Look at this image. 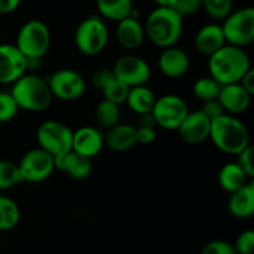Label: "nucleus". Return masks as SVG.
Returning a JSON list of instances; mask_svg holds the SVG:
<instances>
[{"label": "nucleus", "instance_id": "f257e3e1", "mask_svg": "<svg viewBox=\"0 0 254 254\" xmlns=\"http://www.w3.org/2000/svg\"><path fill=\"white\" fill-rule=\"evenodd\" d=\"M251 68V61L245 49L227 45L208 57V72L211 78L221 86L238 83Z\"/></svg>", "mask_w": 254, "mask_h": 254}, {"label": "nucleus", "instance_id": "f03ea898", "mask_svg": "<svg viewBox=\"0 0 254 254\" xmlns=\"http://www.w3.org/2000/svg\"><path fill=\"white\" fill-rule=\"evenodd\" d=\"M183 26L184 19L173 7L158 6L146 17L144 32L155 46L168 49L180 40Z\"/></svg>", "mask_w": 254, "mask_h": 254}, {"label": "nucleus", "instance_id": "7ed1b4c3", "mask_svg": "<svg viewBox=\"0 0 254 254\" xmlns=\"http://www.w3.org/2000/svg\"><path fill=\"white\" fill-rule=\"evenodd\" d=\"M210 139L218 150L230 155H237L251 145L246 124L227 113L211 122Z\"/></svg>", "mask_w": 254, "mask_h": 254}, {"label": "nucleus", "instance_id": "20e7f679", "mask_svg": "<svg viewBox=\"0 0 254 254\" xmlns=\"http://www.w3.org/2000/svg\"><path fill=\"white\" fill-rule=\"evenodd\" d=\"M10 94L19 109L36 113L46 111L54 98L46 78L27 73L12 83Z\"/></svg>", "mask_w": 254, "mask_h": 254}, {"label": "nucleus", "instance_id": "39448f33", "mask_svg": "<svg viewBox=\"0 0 254 254\" xmlns=\"http://www.w3.org/2000/svg\"><path fill=\"white\" fill-rule=\"evenodd\" d=\"M51 45V34L45 22L30 20L20 27L16 36V49L26 57L27 61L41 60Z\"/></svg>", "mask_w": 254, "mask_h": 254}, {"label": "nucleus", "instance_id": "423d86ee", "mask_svg": "<svg viewBox=\"0 0 254 254\" xmlns=\"http://www.w3.org/2000/svg\"><path fill=\"white\" fill-rule=\"evenodd\" d=\"M109 41V31L104 20L92 15L79 22L74 31V45L81 54L97 56L104 51Z\"/></svg>", "mask_w": 254, "mask_h": 254}, {"label": "nucleus", "instance_id": "0eeeda50", "mask_svg": "<svg viewBox=\"0 0 254 254\" xmlns=\"http://www.w3.org/2000/svg\"><path fill=\"white\" fill-rule=\"evenodd\" d=\"M73 130L59 121H46L37 128L36 139L39 148L56 159L62 158L72 150Z\"/></svg>", "mask_w": 254, "mask_h": 254}, {"label": "nucleus", "instance_id": "6e6552de", "mask_svg": "<svg viewBox=\"0 0 254 254\" xmlns=\"http://www.w3.org/2000/svg\"><path fill=\"white\" fill-rule=\"evenodd\" d=\"M226 44L245 49L254 41V9L242 7L232 11L221 25Z\"/></svg>", "mask_w": 254, "mask_h": 254}, {"label": "nucleus", "instance_id": "1a4fd4ad", "mask_svg": "<svg viewBox=\"0 0 254 254\" xmlns=\"http://www.w3.org/2000/svg\"><path fill=\"white\" fill-rule=\"evenodd\" d=\"M188 114V103L178 94H165L156 98L151 111L155 126L166 130H178Z\"/></svg>", "mask_w": 254, "mask_h": 254}, {"label": "nucleus", "instance_id": "9d476101", "mask_svg": "<svg viewBox=\"0 0 254 254\" xmlns=\"http://www.w3.org/2000/svg\"><path fill=\"white\" fill-rule=\"evenodd\" d=\"M17 169L21 181L37 184L47 180L56 168L55 159L42 149L36 148L24 154Z\"/></svg>", "mask_w": 254, "mask_h": 254}, {"label": "nucleus", "instance_id": "9b49d317", "mask_svg": "<svg viewBox=\"0 0 254 254\" xmlns=\"http://www.w3.org/2000/svg\"><path fill=\"white\" fill-rule=\"evenodd\" d=\"M46 81L52 97H56L60 101H76L86 92V81L82 74L71 68L59 69L54 72Z\"/></svg>", "mask_w": 254, "mask_h": 254}, {"label": "nucleus", "instance_id": "f8f14e48", "mask_svg": "<svg viewBox=\"0 0 254 254\" xmlns=\"http://www.w3.org/2000/svg\"><path fill=\"white\" fill-rule=\"evenodd\" d=\"M112 71L116 78L129 88L146 86L151 76L148 62L135 55H124L119 57Z\"/></svg>", "mask_w": 254, "mask_h": 254}, {"label": "nucleus", "instance_id": "ddd939ff", "mask_svg": "<svg viewBox=\"0 0 254 254\" xmlns=\"http://www.w3.org/2000/svg\"><path fill=\"white\" fill-rule=\"evenodd\" d=\"M27 71V60L15 45L0 44V84H10Z\"/></svg>", "mask_w": 254, "mask_h": 254}, {"label": "nucleus", "instance_id": "4468645a", "mask_svg": "<svg viewBox=\"0 0 254 254\" xmlns=\"http://www.w3.org/2000/svg\"><path fill=\"white\" fill-rule=\"evenodd\" d=\"M210 130L211 121L197 111L189 112L176 131L185 143L200 144L210 139Z\"/></svg>", "mask_w": 254, "mask_h": 254}, {"label": "nucleus", "instance_id": "2eb2a0df", "mask_svg": "<svg viewBox=\"0 0 254 254\" xmlns=\"http://www.w3.org/2000/svg\"><path fill=\"white\" fill-rule=\"evenodd\" d=\"M104 146V136L97 128L84 126L73 131L72 150L86 158L92 159L98 155Z\"/></svg>", "mask_w": 254, "mask_h": 254}, {"label": "nucleus", "instance_id": "dca6fc26", "mask_svg": "<svg viewBox=\"0 0 254 254\" xmlns=\"http://www.w3.org/2000/svg\"><path fill=\"white\" fill-rule=\"evenodd\" d=\"M158 67L164 76L180 78L190 68V59L184 50L173 46L164 49L158 60Z\"/></svg>", "mask_w": 254, "mask_h": 254}, {"label": "nucleus", "instance_id": "f3484780", "mask_svg": "<svg viewBox=\"0 0 254 254\" xmlns=\"http://www.w3.org/2000/svg\"><path fill=\"white\" fill-rule=\"evenodd\" d=\"M217 99L225 112L232 116V114H241L247 111L251 106L252 96L240 83H232L221 87Z\"/></svg>", "mask_w": 254, "mask_h": 254}, {"label": "nucleus", "instance_id": "a211bd4d", "mask_svg": "<svg viewBox=\"0 0 254 254\" xmlns=\"http://www.w3.org/2000/svg\"><path fill=\"white\" fill-rule=\"evenodd\" d=\"M226 45L225 36L221 25L207 24L203 25L195 35L193 46L198 54L208 56L217 52L221 47Z\"/></svg>", "mask_w": 254, "mask_h": 254}, {"label": "nucleus", "instance_id": "6ab92c4d", "mask_svg": "<svg viewBox=\"0 0 254 254\" xmlns=\"http://www.w3.org/2000/svg\"><path fill=\"white\" fill-rule=\"evenodd\" d=\"M145 39L144 26L133 15L118 21L117 26V40L119 45L127 51L138 50Z\"/></svg>", "mask_w": 254, "mask_h": 254}, {"label": "nucleus", "instance_id": "aec40b11", "mask_svg": "<svg viewBox=\"0 0 254 254\" xmlns=\"http://www.w3.org/2000/svg\"><path fill=\"white\" fill-rule=\"evenodd\" d=\"M107 148L116 153H123L133 149L138 144L136 141V127L131 124L118 123L113 128L108 129L104 138Z\"/></svg>", "mask_w": 254, "mask_h": 254}, {"label": "nucleus", "instance_id": "412c9836", "mask_svg": "<svg viewBox=\"0 0 254 254\" xmlns=\"http://www.w3.org/2000/svg\"><path fill=\"white\" fill-rule=\"evenodd\" d=\"M228 211L240 220L252 217L254 213V183L245 184L242 188L231 193L228 200Z\"/></svg>", "mask_w": 254, "mask_h": 254}, {"label": "nucleus", "instance_id": "4be33fe9", "mask_svg": "<svg viewBox=\"0 0 254 254\" xmlns=\"http://www.w3.org/2000/svg\"><path fill=\"white\" fill-rule=\"evenodd\" d=\"M55 168L64 171L74 180H84L92 173V161L89 158L71 150L64 156L55 160Z\"/></svg>", "mask_w": 254, "mask_h": 254}, {"label": "nucleus", "instance_id": "5701e85b", "mask_svg": "<svg viewBox=\"0 0 254 254\" xmlns=\"http://www.w3.org/2000/svg\"><path fill=\"white\" fill-rule=\"evenodd\" d=\"M156 98L158 97L149 87L139 86L129 89L126 103L128 104L131 112L139 116H144V114L151 113Z\"/></svg>", "mask_w": 254, "mask_h": 254}, {"label": "nucleus", "instance_id": "b1692460", "mask_svg": "<svg viewBox=\"0 0 254 254\" xmlns=\"http://www.w3.org/2000/svg\"><path fill=\"white\" fill-rule=\"evenodd\" d=\"M97 9L102 19L121 21L130 16L133 11L131 0H96Z\"/></svg>", "mask_w": 254, "mask_h": 254}, {"label": "nucleus", "instance_id": "393cba45", "mask_svg": "<svg viewBox=\"0 0 254 254\" xmlns=\"http://www.w3.org/2000/svg\"><path fill=\"white\" fill-rule=\"evenodd\" d=\"M247 175L236 164V161L225 164L218 173V184H220L221 189L230 193L235 192L245 184H247Z\"/></svg>", "mask_w": 254, "mask_h": 254}, {"label": "nucleus", "instance_id": "a878e982", "mask_svg": "<svg viewBox=\"0 0 254 254\" xmlns=\"http://www.w3.org/2000/svg\"><path fill=\"white\" fill-rule=\"evenodd\" d=\"M20 208L14 200L0 195V232L10 231L20 221Z\"/></svg>", "mask_w": 254, "mask_h": 254}, {"label": "nucleus", "instance_id": "bb28decb", "mask_svg": "<svg viewBox=\"0 0 254 254\" xmlns=\"http://www.w3.org/2000/svg\"><path fill=\"white\" fill-rule=\"evenodd\" d=\"M94 116H96L97 124L101 128H104L108 130V129L113 128L114 126H117L119 123V119H121V109H119L118 104L112 103V102L103 99L97 106Z\"/></svg>", "mask_w": 254, "mask_h": 254}, {"label": "nucleus", "instance_id": "cd10ccee", "mask_svg": "<svg viewBox=\"0 0 254 254\" xmlns=\"http://www.w3.org/2000/svg\"><path fill=\"white\" fill-rule=\"evenodd\" d=\"M221 84L215 79L208 77H201L193 83L192 92L200 101L206 102L210 99H216L220 94Z\"/></svg>", "mask_w": 254, "mask_h": 254}, {"label": "nucleus", "instance_id": "c85d7f7f", "mask_svg": "<svg viewBox=\"0 0 254 254\" xmlns=\"http://www.w3.org/2000/svg\"><path fill=\"white\" fill-rule=\"evenodd\" d=\"M129 87H127L126 84L122 83L119 79L114 78L102 89V94H103L104 99L106 101L112 102V103H116V104H122V103H126L127 101V97H128L129 93Z\"/></svg>", "mask_w": 254, "mask_h": 254}, {"label": "nucleus", "instance_id": "c756f323", "mask_svg": "<svg viewBox=\"0 0 254 254\" xmlns=\"http://www.w3.org/2000/svg\"><path fill=\"white\" fill-rule=\"evenodd\" d=\"M233 0H202V9L215 20H225L232 12Z\"/></svg>", "mask_w": 254, "mask_h": 254}, {"label": "nucleus", "instance_id": "7c9ffc66", "mask_svg": "<svg viewBox=\"0 0 254 254\" xmlns=\"http://www.w3.org/2000/svg\"><path fill=\"white\" fill-rule=\"evenodd\" d=\"M21 183L17 164L7 160H0V190H7Z\"/></svg>", "mask_w": 254, "mask_h": 254}, {"label": "nucleus", "instance_id": "2f4dec72", "mask_svg": "<svg viewBox=\"0 0 254 254\" xmlns=\"http://www.w3.org/2000/svg\"><path fill=\"white\" fill-rule=\"evenodd\" d=\"M19 111V107L16 106L10 92L9 93L0 92V123H7L12 121Z\"/></svg>", "mask_w": 254, "mask_h": 254}, {"label": "nucleus", "instance_id": "473e14b6", "mask_svg": "<svg viewBox=\"0 0 254 254\" xmlns=\"http://www.w3.org/2000/svg\"><path fill=\"white\" fill-rule=\"evenodd\" d=\"M254 149L253 145H248L245 150L241 151L240 154H237V164L241 169H242L243 173L247 175V178H253L254 176Z\"/></svg>", "mask_w": 254, "mask_h": 254}, {"label": "nucleus", "instance_id": "72a5a7b5", "mask_svg": "<svg viewBox=\"0 0 254 254\" xmlns=\"http://www.w3.org/2000/svg\"><path fill=\"white\" fill-rule=\"evenodd\" d=\"M236 254H253L254 253V232L252 230H246L236 240Z\"/></svg>", "mask_w": 254, "mask_h": 254}, {"label": "nucleus", "instance_id": "f704fd0d", "mask_svg": "<svg viewBox=\"0 0 254 254\" xmlns=\"http://www.w3.org/2000/svg\"><path fill=\"white\" fill-rule=\"evenodd\" d=\"M173 9L181 17L195 15L202 9V0H176Z\"/></svg>", "mask_w": 254, "mask_h": 254}, {"label": "nucleus", "instance_id": "c9c22d12", "mask_svg": "<svg viewBox=\"0 0 254 254\" xmlns=\"http://www.w3.org/2000/svg\"><path fill=\"white\" fill-rule=\"evenodd\" d=\"M200 112L206 117V118L210 119L211 122L220 118V117H222L223 114H226L225 109H223V107L221 106L220 101H218L217 98L202 102V106H201Z\"/></svg>", "mask_w": 254, "mask_h": 254}, {"label": "nucleus", "instance_id": "e433bc0d", "mask_svg": "<svg viewBox=\"0 0 254 254\" xmlns=\"http://www.w3.org/2000/svg\"><path fill=\"white\" fill-rule=\"evenodd\" d=\"M201 254H236L233 245L222 240L211 241L201 251Z\"/></svg>", "mask_w": 254, "mask_h": 254}, {"label": "nucleus", "instance_id": "4c0bfd02", "mask_svg": "<svg viewBox=\"0 0 254 254\" xmlns=\"http://www.w3.org/2000/svg\"><path fill=\"white\" fill-rule=\"evenodd\" d=\"M113 78H114V73L112 69L102 68L94 72V73L92 74L91 79H92V84H93V87H96L97 89L102 91V89H103L104 87H106Z\"/></svg>", "mask_w": 254, "mask_h": 254}, {"label": "nucleus", "instance_id": "58836bf2", "mask_svg": "<svg viewBox=\"0 0 254 254\" xmlns=\"http://www.w3.org/2000/svg\"><path fill=\"white\" fill-rule=\"evenodd\" d=\"M156 139V131L153 127H138L136 128V141L140 144H151Z\"/></svg>", "mask_w": 254, "mask_h": 254}, {"label": "nucleus", "instance_id": "ea45409f", "mask_svg": "<svg viewBox=\"0 0 254 254\" xmlns=\"http://www.w3.org/2000/svg\"><path fill=\"white\" fill-rule=\"evenodd\" d=\"M251 96L254 94V71L252 68L248 69L247 72L245 73V76L241 78V81L238 82Z\"/></svg>", "mask_w": 254, "mask_h": 254}, {"label": "nucleus", "instance_id": "a19ab883", "mask_svg": "<svg viewBox=\"0 0 254 254\" xmlns=\"http://www.w3.org/2000/svg\"><path fill=\"white\" fill-rule=\"evenodd\" d=\"M21 0H0V14H10L19 7Z\"/></svg>", "mask_w": 254, "mask_h": 254}, {"label": "nucleus", "instance_id": "79ce46f5", "mask_svg": "<svg viewBox=\"0 0 254 254\" xmlns=\"http://www.w3.org/2000/svg\"><path fill=\"white\" fill-rule=\"evenodd\" d=\"M158 4V6H165V7H173L176 0H154Z\"/></svg>", "mask_w": 254, "mask_h": 254}]
</instances>
